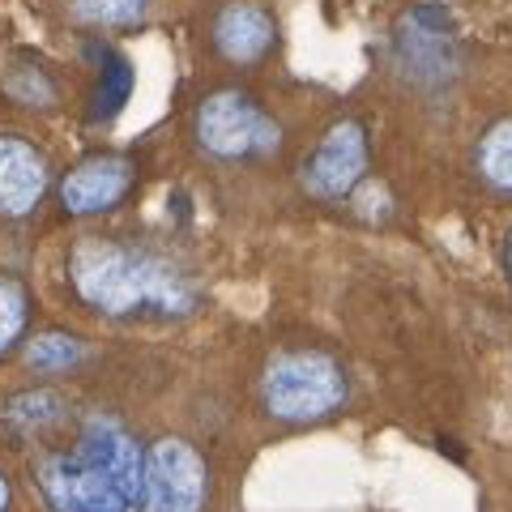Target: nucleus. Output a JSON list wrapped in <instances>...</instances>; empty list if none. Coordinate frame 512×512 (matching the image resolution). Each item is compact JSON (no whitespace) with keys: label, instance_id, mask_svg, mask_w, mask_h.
Returning <instances> with one entry per match:
<instances>
[{"label":"nucleus","instance_id":"6","mask_svg":"<svg viewBox=\"0 0 512 512\" xmlns=\"http://www.w3.org/2000/svg\"><path fill=\"white\" fill-rule=\"evenodd\" d=\"M210 474L192 444L158 440L146 453V512H205Z\"/></svg>","mask_w":512,"mask_h":512},{"label":"nucleus","instance_id":"12","mask_svg":"<svg viewBox=\"0 0 512 512\" xmlns=\"http://www.w3.org/2000/svg\"><path fill=\"white\" fill-rule=\"evenodd\" d=\"M478 175L495 192H512V120H500L478 146Z\"/></svg>","mask_w":512,"mask_h":512},{"label":"nucleus","instance_id":"2","mask_svg":"<svg viewBox=\"0 0 512 512\" xmlns=\"http://www.w3.org/2000/svg\"><path fill=\"white\" fill-rule=\"evenodd\" d=\"M69 282L90 308L107 316H133V312L184 316L197 303L192 278L184 269H175L167 256L103 235L77 239L69 256Z\"/></svg>","mask_w":512,"mask_h":512},{"label":"nucleus","instance_id":"15","mask_svg":"<svg viewBox=\"0 0 512 512\" xmlns=\"http://www.w3.org/2000/svg\"><path fill=\"white\" fill-rule=\"evenodd\" d=\"M26 329V295L13 278H0V355H9L18 346Z\"/></svg>","mask_w":512,"mask_h":512},{"label":"nucleus","instance_id":"10","mask_svg":"<svg viewBox=\"0 0 512 512\" xmlns=\"http://www.w3.org/2000/svg\"><path fill=\"white\" fill-rule=\"evenodd\" d=\"M214 43L231 64H256V60L269 56V47H274V18H269L261 5L239 0V5H227L218 13Z\"/></svg>","mask_w":512,"mask_h":512},{"label":"nucleus","instance_id":"11","mask_svg":"<svg viewBox=\"0 0 512 512\" xmlns=\"http://www.w3.org/2000/svg\"><path fill=\"white\" fill-rule=\"evenodd\" d=\"M5 419H9L13 431H22V436H35V431H43V427H52V423L64 419V402H60L56 393H47V389L18 393L5 406Z\"/></svg>","mask_w":512,"mask_h":512},{"label":"nucleus","instance_id":"7","mask_svg":"<svg viewBox=\"0 0 512 512\" xmlns=\"http://www.w3.org/2000/svg\"><path fill=\"white\" fill-rule=\"evenodd\" d=\"M363 171H367L363 124L338 120L320 137V146L312 150L308 163H303V188H308L316 201H342L346 192L363 180Z\"/></svg>","mask_w":512,"mask_h":512},{"label":"nucleus","instance_id":"4","mask_svg":"<svg viewBox=\"0 0 512 512\" xmlns=\"http://www.w3.org/2000/svg\"><path fill=\"white\" fill-rule=\"evenodd\" d=\"M393 64L406 82L423 90H440L457 82L461 73V39L453 26V13L440 5H419L397 22L393 35Z\"/></svg>","mask_w":512,"mask_h":512},{"label":"nucleus","instance_id":"9","mask_svg":"<svg viewBox=\"0 0 512 512\" xmlns=\"http://www.w3.org/2000/svg\"><path fill=\"white\" fill-rule=\"evenodd\" d=\"M47 192V158L22 137H0V214L22 218Z\"/></svg>","mask_w":512,"mask_h":512},{"label":"nucleus","instance_id":"16","mask_svg":"<svg viewBox=\"0 0 512 512\" xmlns=\"http://www.w3.org/2000/svg\"><path fill=\"white\" fill-rule=\"evenodd\" d=\"M9 508V483H5V474H0V512Z\"/></svg>","mask_w":512,"mask_h":512},{"label":"nucleus","instance_id":"8","mask_svg":"<svg viewBox=\"0 0 512 512\" xmlns=\"http://www.w3.org/2000/svg\"><path fill=\"white\" fill-rule=\"evenodd\" d=\"M128 184H133V167H128L124 158H116V154L86 158L82 167H73L64 175L60 201L69 214H103L124 197Z\"/></svg>","mask_w":512,"mask_h":512},{"label":"nucleus","instance_id":"17","mask_svg":"<svg viewBox=\"0 0 512 512\" xmlns=\"http://www.w3.org/2000/svg\"><path fill=\"white\" fill-rule=\"evenodd\" d=\"M508 278H512V235H508Z\"/></svg>","mask_w":512,"mask_h":512},{"label":"nucleus","instance_id":"14","mask_svg":"<svg viewBox=\"0 0 512 512\" xmlns=\"http://www.w3.org/2000/svg\"><path fill=\"white\" fill-rule=\"evenodd\" d=\"M30 367H39V372H64V367H73L82 359V342L69 338V333H39L35 342L26 350Z\"/></svg>","mask_w":512,"mask_h":512},{"label":"nucleus","instance_id":"13","mask_svg":"<svg viewBox=\"0 0 512 512\" xmlns=\"http://www.w3.org/2000/svg\"><path fill=\"white\" fill-rule=\"evenodd\" d=\"M69 9L86 26H128L146 13V0H69Z\"/></svg>","mask_w":512,"mask_h":512},{"label":"nucleus","instance_id":"3","mask_svg":"<svg viewBox=\"0 0 512 512\" xmlns=\"http://www.w3.org/2000/svg\"><path fill=\"white\" fill-rule=\"evenodd\" d=\"M265 410L282 423H316L346 402V372L320 350H286L265 367Z\"/></svg>","mask_w":512,"mask_h":512},{"label":"nucleus","instance_id":"1","mask_svg":"<svg viewBox=\"0 0 512 512\" xmlns=\"http://www.w3.org/2000/svg\"><path fill=\"white\" fill-rule=\"evenodd\" d=\"M35 478L56 512H137L146 504V453L107 414L82 419L73 448L39 457Z\"/></svg>","mask_w":512,"mask_h":512},{"label":"nucleus","instance_id":"5","mask_svg":"<svg viewBox=\"0 0 512 512\" xmlns=\"http://www.w3.org/2000/svg\"><path fill=\"white\" fill-rule=\"evenodd\" d=\"M197 141H201L205 154L235 163V158H252V154L278 150L282 133H278V124L248 99V94L218 90L197 111Z\"/></svg>","mask_w":512,"mask_h":512}]
</instances>
